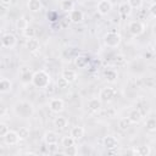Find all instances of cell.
<instances>
[{
  "label": "cell",
  "mask_w": 156,
  "mask_h": 156,
  "mask_svg": "<svg viewBox=\"0 0 156 156\" xmlns=\"http://www.w3.org/2000/svg\"><path fill=\"white\" fill-rule=\"evenodd\" d=\"M51 82V77L50 74L44 71V69H39V71H35L32 76V80L30 83L37 88V89H45L49 87Z\"/></svg>",
  "instance_id": "1"
},
{
  "label": "cell",
  "mask_w": 156,
  "mask_h": 156,
  "mask_svg": "<svg viewBox=\"0 0 156 156\" xmlns=\"http://www.w3.org/2000/svg\"><path fill=\"white\" fill-rule=\"evenodd\" d=\"M122 41V37L117 32H107L104 37V43L108 48H118Z\"/></svg>",
  "instance_id": "2"
},
{
  "label": "cell",
  "mask_w": 156,
  "mask_h": 156,
  "mask_svg": "<svg viewBox=\"0 0 156 156\" xmlns=\"http://www.w3.org/2000/svg\"><path fill=\"white\" fill-rule=\"evenodd\" d=\"M117 95V90L112 87H105L99 91V99L101 102H110Z\"/></svg>",
  "instance_id": "3"
},
{
  "label": "cell",
  "mask_w": 156,
  "mask_h": 156,
  "mask_svg": "<svg viewBox=\"0 0 156 156\" xmlns=\"http://www.w3.org/2000/svg\"><path fill=\"white\" fill-rule=\"evenodd\" d=\"M128 30L132 35L139 37L145 32V24L140 21H130L128 24Z\"/></svg>",
  "instance_id": "4"
},
{
  "label": "cell",
  "mask_w": 156,
  "mask_h": 156,
  "mask_svg": "<svg viewBox=\"0 0 156 156\" xmlns=\"http://www.w3.org/2000/svg\"><path fill=\"white\" fill-rule=\"evenodd\" d=\"M16 43H17V39H16V37H15L12 33H5V34H2L1 38H0V44H1V46H2V48H6V49H12V48H15Z\"/></svg>",
  "instance_id": "5"
},
{
  "label": "cell",
  "mask_w": 156,
  "mask_h": 156,
  "mask_svg": "<svg viewBox=\"0 0 156 156\" xmlns=\"http://www.w3.org/2000/svg\"><path fill=\"white\" fill-rule=\"evenodd\" d=\"M2 139H4V143L9 146H13V145H17L20 143V136H18L17 132L11 130V129H9V132L2 136Z\"/></svg>",
  "instance_id": "6"
},
{
  "label": "cell",
  "mask_w": 156,
  "mask_h": 156,
  "mask_svg": "<svg viewBox=\"0 0 156 156\" xmlns=\"http://www.w3.org/2000/svg\"><path fill=\"white\" fill-rule=\"evenodd\" d=\"M16 111H17V113H18L20 116H22V118H26L27 116L32 115V112H33V106H32L29 102L23 101V102L17 104Z\"/></svg>",
  "instance_id": "7"
},
{
  "label": "cell",
  "mask_w": 156,
  "mask_h": 156,
  "mask_svg": "<svg viewBox=\"0 0 156 156\" xmlns=\"http://www.w3.org/2000/svg\"><path fill=\"white\" fill-rule=\"evenodd\" d=\"M112 10V2L110 0H100L96 5V11L101 15V16H106L111 12Z\"/></svg>",
  "instance_id": "8"
},
{
  "label": "cell",
  "mask_w": 156,
  "mask_h": 156,
  "mask_svg": "<svg viewBox=\"0 0 156 156\" xmlns=\"http://www.w3.org/2000/svg\"><path fill=\"white\" fill-rule=\"evenodd\" d=\"M49 108L54 113H60L65 110V101L62 99H51L49 102Z\"/></svg>",
  "instance_id": "9"
},
{
  "label": "cell",
  "mask_w": 156,
  "mask_h": 156,
  "mask_svg": "<svg viewBox=\"0 0 156 156\" xmlns=\"http://www.w3.org/2000/svg\"><path fill=\"white\" fill-rule=\"evenodd\" d=\"M43 141L46 145H51V144H57L58 141V135L56 132L54 130H46L43 135Z\"/></svg>",
  "instance_id": "10"
},
{
  "label": "cell",
  "mask_w": 156,
  "mask_h": 156,
  "mask_svg": "<svg viewBox=\"0 0 156 156\" xmlns=\"http://www.w3.org/2000/svg\"><path fill=\"white\" fill-rule=\"evenodd\" d=\"M101 107H102V102L99 98H93L88 101V108L94 112V113H98L101 111Z\"/></svg>",
  "instance_id": "11"
},
{
  "label": "cell",
  "mask_w": 156,
  "mask_h": 156,
  "mask_svg": "<svg viewBox=\"0 0 156 156\" xmlns=\"http://www.w3.org/2000/svg\"><path fill=\"white\" fill-rule=\"evenodd\" d=\"M61 77H62V78H65V79H66V80H67V82L71 84V83H74V82L77 80L78 74H77V72H76L74 69L66 68V69H63V71H62Z\"/></svg>",
  "instance_id": "12"
},
{
  "label": "cell",
  "mask_w": 156,
  "mask_h": 156,
  "mask_svg": "<svg viewBox=\"0 0 156 156\" xmlns=\"http://www.w3.org/2000/svg\"><path fill=\"white\" fill-rule=\"evenodd\" d=\"M143 116H144V115H143V112H141L139 108H133V110H130V112H129V115H128V118H129L130 123L136 124V123H140V122H141Z\"/></svg>",
  "instance_id": "13"
},
{
  "label": "cell",
  "mask_w": 156,
  "mask_h": 156,
  "mask_svg": "<svg viewBox=\"0 0 156 156\" xmlns=\"http://www.w3.org/2000/svg\"><path fill=\"white\" fill-rule=\"evenodd\" d=\"M102 145H104L107 150H113V149L117 147L118 141H117V139H116L115 136H112V135H106V136H104V139H102Z\"/></svg>",
  "instance_id": "14"
},
{
  "label": "cell",
  "mask_w": 156,
  "mask_h": 156,
  "mask_svg": "<svg viewBox=\"0 0 156 156\" xmlns=\"http://www.w3.org/2000/svg\"><path fill=\"white\" fill-rule=\"evenodd\" d=\"M26 49H27L29 52H32V54L37 52V51L40 49L39 40H38V39H35V38L27 39V41H26Z\"/></svg>",
  "instance_id": "15"
},
{
  "label": "cell",
  "mask_w": 156,
  "mask_h": 156,
  "mask_svg": "<svg viewBox=\"0 0 156 156\" xmlns=\"http://www.w3.org/2000/svg\"><path fill=\"white\" fill-rule=\"evenodd\" d=\"M84 134H85V129H84L83 127H80V126H76V127H73V128L69 130V135H71L76 141L83 139Z\"/></svg>",
  "instance_id": "16"
},
{
  "label": "cell",
  "mask_w": 156,
  "mask_h": 156,
  "mask_svg": "<svg viewBox=\"0 0 156 156\" xmlns=\"http://www.w3.org/2000/svg\"><path fill=\"white\" fill-rule=\"evenodd\" d=\"M84 20V13L80 10H72L69 12V21L72 23H82Z\"/></svg>",
  "instance_id": "17"
},
{
  "label": "cell",
  "mask_w": 156,
  "mask_h": 156,
  "mask_svg": "<svg viewBox=\"0 0 156 156\" xmlns=\"http://www.w3.org/2000/svg\"><path fill=\"white\" fill-rule=\"evenodd\" d=\"M133 154L138 155V156H149L151 154V149L147 145H140V146H135L133 149Z\"/></svg>",
  "instance_id": "18"
},
{
  "label": "cell",
  "mask_w": 156,
  "mask_h": 156,
  "mask_svg": "<svg viewBox=\"0 0 156 156\" xmlns=\"http://www.w3.org/2000/svg\"><path fill=\"white\" fill-rule=\"evenodd\" d=\"M27 6L32 12H40L43 9V4L40 0H28Z\"/></svg>",
  "instance_id": "19"
},
{
  "label": "cell",
  "mask_w": 156,
  "mask_h": 156,
  "mask_svg": "<svg viewBox=\"0 0 156 156\" xmlns=\"http://www.w3.org/2000/svg\"><path fill=\"white\" fill-rule=\"evenodd\" d=\"M118 12H119V15H121L123 18H126V17L130 16V13H132V7L128 5V2H122V4H119V6H118Z\"/></svg>",
  "instance_id": "20"
},
{
  "label": "cell",
  "mask_w": 156,
  "mask_h": 156,
  "mask_svg": "<svg viewBox=\"0 0 156 156\" xmlns=\"http://www.w3.org/2000/svg\"><path fill=\"white\" fill-rule=\"evenodd\" d=\"M11 89H12L11 80L7 79V78H1L0 79V93L5 94V93H9Z\"/></svg>",
  "instance_id": "21"
},
{
  "label": "cell",
  "mask_w": 156,
  "mask_h": 156,
  "mask_svg": "<svg viewBox=\"0 0 156 156\" xmlns=\"http://www.w3.org/2000/svg\"><path fill=\"white\" fill-rule=\"evenodd\" d=\"M68 124V119L63 116H58L54 119V126L57 128V129H65Z\"/></svg>",
  "instance_id": "22"
},
{
  "label": "cell",
  "mask_w": 156,
  "mask_h": 156,
  "mask_svg": "<svg viewBox=\"0 0 156 156\" xmlns=\"http://www.w3.org/2000/svg\"><path fill=\"white\" fill-rule=\"evenodd\" d=\"M29 27V22H28V20L24 17V16H21L17 21H16V29L17 30H21V32H23L26 28H28Z\"/></svg>",
  "instance_id": "23"
},
{
  "label": "cell",
  "mask_w": 156,
  "mask_h": 156,
  "mask_svg": "<svg viewBox=\"0 0 156 156\" xmlns=\"http://www.w3.org/2000/svg\"><path fill=\"white\" fill-rule=\"evenodd\" d=\"M104 77L108 83H115L118 78V73L115 69H107L104 72Z\"/></svg>",
  "instance_id": "24"
},
{
  "label": "cell",
  "mask_w": 156,
  "mask_h": 156,
  "mask_svg": "<svg viewBox=\"0 0 156 156\" xmlns=\"http://www.w3.org/2000/svg\"><path fill=\"white\" fill-rule=\"evenodd\" d=\"M89 62V57L84 56V55H80V56H77L76 60H74V65L78 67V68H84Z\"/></svg>",
  "instance_id": "25"
},
{
  "label": "cell",
  "mask_w": 156,
  "mask_h": 156,
  "mask_svg": "<svg viewBox=\"0 0 156 156\" xmlns=\"http://www.w3.org/2000/svg\"><path fill=\"white\" fill-rule=\"evenodd\" d=\"M60 7L65 12H71L74 9V2L72 0H62L60 2Z\"/></svg>",
  "instance_id": "26"
},
{
  "label": "cell",
  "mask_w": 156,
  "mask_h": 156,
  "mask_svg": "<svg viewBox=\"0 0 156 156\" xmlns=\"http://www.w3.org/2000/svg\"><path fill=\"white\" fill-rule=\"evenodd\" d=\"M16 132H17V134L20 136V141L21 140H27L29 138V134H30V130L27 127H20Z\"/></svg>",
  "instance_id": "27"
},
{
  "label": "cell",
  "mask_w": 156,
  "mask_h": 156,
  "mask_svg": "<svg viewBox=\"0 0 156 156\" xmlns=\"http://www.w3.org/2000/svg\"><path fill=\"white\" fill-rule=\"evenodd\" d=\"M145 128H146L147 132L154 133L156 130V119L154 117H149L146 119V122H145Z\"/></svg>",
  "instance_id": "28"
},
{
  "label": "cell",
  "mask_w": 156,
  "mask_h": 156,
  "mask_svg": "<svg viewBox=\"0 0 156 156\" xmlns=\"http://www.w3.org/2000/svg\"><path fill=\"white\" fill-rule=\"evenodd\" d=\"M130 121H129V118L128 117H123V118H121L119 121H118V128L121 129V130H127L129 127H130Z\"/></svg>",
  "instance_id": "29"
},
{
  "label": "cell",
  "mask_w": 156,
  "mask_h": 156,
  "mask_svg": "<svg viewBox=\"0 0 156 156\" xmlns=\"http://www.w3.org/2000/svg\"><path fill=\"white\" fill-rule=\"evenodd\" d=\"M74 144H76V140H74L71 135L62 136V139H61V145H62V147H67V146H71V145H74Z\"/></svg>",
  "instance_id": "30"
},
{
  "label": "cell",
  "mask_w": 156,
  "mask_h": 156,
  "mask_svg": "<svg viewBox=\"0 0 156 156\" xmlns=\"http://www.w3.org/2000/svg\"><path fill=\"white\" fill-rule=\"evenodd\" d=\"M22 34H23V37L27 38V39L35 38V28H33V27H28V28H26V29L22 32Z\"/></svg>",
  "instance_id": "31"
},
{
  "label": "cell",
  "mask_w": 156,
  "mask_h": 156,
  "mask_svg": "<svg viewBox=\"0 0 156 156\" xmlns=\"http://www.w3.org/2000/svg\"><path fill=\"white\" fill-rule=\"evenodd\" d=\"M65 151L63 154L65 155H68V156H76L78 154V149L76 145H71V146H67V147H63Z\"/></svg>",
  "instance_id": "32"
},
{
  "label": "cell",
  "mask_w": 156,
  "mask_h": 156,
  "mask_svg": "<svg viewBox=\"0 0 156 156\" xmlns=\"http://www.w3.org/2000/svg\"><path fill=\"white\" fill-rule=\"evenodd\" d=\"M127 2L132 7V10H139L143 6V0H127Z\"/></svg>",
  "instance_id": "33"
},
{
  "label": "cell",
  "mask_w": 156,
  "mask_h": 156,
  "mask_svg": "<svg viewBox=\"0 0 156 156\" xmlns=\"http://www.w3.org/2000/svg\"><path fill=\"white\" fill-rule=\"evenodd\" d=\"M32 76H33V73H30L29 71H22V73H21L22 83H29L32 80Z\"/></svg>",
  "instance_id": "34"
},
{
  "label": "cell",
  "mask_w": 156,
  "mask_h": 156,
  "mask_svg": "<svg viewBox=\"0 0 156 156\" xmlns=\"http://www.w3.org/2000/svg\"><path fill=\"white\" fill-rule=\"evenodd\" d=\"M68 87H69V83H68L65 78L61 77V78L57 79V88H58V89H67Z\"/></svg>",
  "instance_id": "35"
},
{
  "label": "cell",
  "mask_w": 156,
  "mask_h": 156,
  "mask_svg": "<svg viewBox=\"0 0 156 156\" xmlns=\"http://www.w3.org/2000/svg\"><path fill=\"white\" fill-rule=\"evenodd\" d=\"M9 126L6 124V123H4V122H0V136L2 138L7 132H9Z\"/></svg>",
  "instance_id": "36"
},
{
  "label": "cell",
  "mask_w": 156,
  "mask_h": 156,
  "mask_svg": "<svg viewBox=\"0 0 156 156\" xmlns=\"http://www.w3.org/2000/svg\"><path fill=\"white\" fill-rule=\"evenodd\" d=\"M9 13V10H7V6L0 4V17H5L6 15Z\"/></svg>",
  "instance_id": "37"
},
{
  "label": "cell",
  "mask_w": 156,
  "mask_h": 156,
  "mask_svg": "<svg viewBox=\"0 0 156 156\" xmlns=\"http://www.w3.org/2000/svg\"><path fill=\"white\" fill-rule=\"evenodd\" d=\"M149 11H150V13H151L152 17H156V4H155V2H151Z\"/></svg>",
  "instance_id": "38"
},
{
  "label": "cell",
  "mask_w": 156,
  "mask_h": 156,
  "mask_svg": "<svg viewBox=\"0 0 156 156\" xmlns=\"http://www.w3.org/2000/svg\"><path fill=\"white\" fill-rule=\"evenodd\" d=\"M115 62H116V63H123V62H124V57H123L122 55H117V56L115 57Z\"/></svg>",
  "instance_id": "39"
},
{
  "label": "cell",
  "mask_w": 156,
  "mask_h": 156,
  "mask_svg": "<svg viewBox=\"0 0 156 156\" xmlns=\"http://www.w3.org/2000/svg\"><path fill=\"white\" fill-rule=\"evenodd\" d=\"M5 112H6V106L2 102H0V116H2Z\"/></svg>",
  "instance_id": "40"
},
{
  "label": "cell",
  "mask_w": 156,
  "mask_h": 156,
  "mask_svg": "<svg viewBox=\"0 0 156 156\" xmlns=\"http://www.w3.org/2000/svg\"><path fill=\"white\" fill-rule=\"evenodd\" d=\"M11 2H12V0H0V4H2V5H5V6L11 5Z\"/></svg>",
  "instance_id": "41"
},
{
  "label": "cell",
  "mask_w": 156,
  "mask_h": 156,
  "mask_svg": "<svg viewBox=\"0 0 156 156\" xmlns=\"http://www.w3.org/2000/svg\"><path fill=\"white\" fill-rule=\"evenodd\" d=\"M0 154H4V150H2L1 147H0Z\"/></svg>",
  "instance_id": "42"
}]
</instances>
